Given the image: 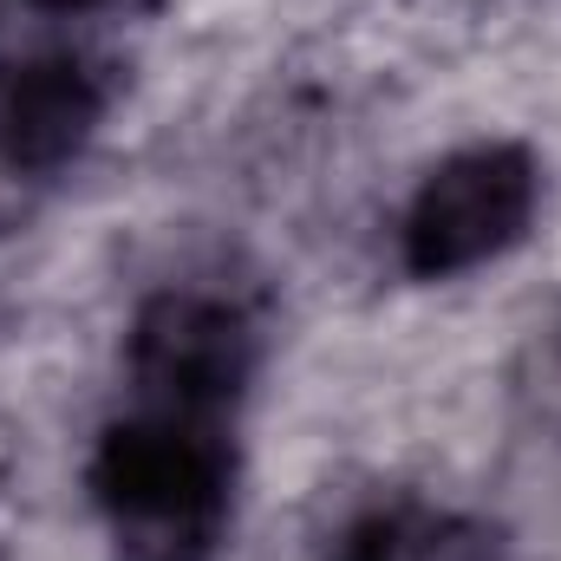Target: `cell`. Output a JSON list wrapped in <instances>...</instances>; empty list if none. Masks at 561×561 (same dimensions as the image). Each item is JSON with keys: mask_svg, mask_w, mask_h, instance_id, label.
Wrapping results in <instances>:
<instances>
[{"mask_svg": "<svg viewBox=\"0 0 561 561\" xmlns=\"http://www.w3.org/2000/svg\"><path fill=\"white\" fill-rule=\"evenodd\" d=\"M99 510L131 561H209L229 510L222 412L144 405L105 431L92 457Z\"/></svg>", "mask_w": 561, "mask_h": 561, "instance_id": "1", "label": "cell"}, {"mask_svg": "<svg viewBox=\"0 0 561 561\" xmlns=\"http://www.w3.org/2000/svg\"><path fill=\"white\" fill-rule=\"evenodd\" d=\"M536 216V163L516 144H470L444 157L405 209V268L424 280L463 275L523 242Z\"/></svg>", "mask_w": 561, "mask_h": 561, "instance_id": "2", "label": "cell"}, {"mask_svg": "<svg viewBox=\"0 0 561 561\" xmlns=\"http://www.w3.org/2000/svg\"><path fill=\"white\" fill-rule=\"evenodd\" d=\"M131 379L144 405L229 412V399L249 379V333L222 300L163 294L131 327Z\"/></svg>", "mask_w": 561, "mask_h": 561, "instance_id": "3", "label": "cell"}, {"mask_svg": "<svg viewBox=\"0 0 561 561\" xmlns=\"http://www.w3.org/2000/svg\"><path fill=\"white\" fill-rule=\"evenodd\" d=\"M99 112L105 92L79 59H33L0 85V157L13 170H59L85 150Z\"/></svg>", "mask_w": 561, "mask_h": 561, "instance_id": "4", "label": "cell"}, {"mask_svg": "<svg viewBox=\"0 0 561 561\" xmlns=\"http://www.w3.org/2000/svg\"><path fill=\"white\" fill-rule=\"evenodd\" d=\"M333 561H490V542L444 516H373L333 549Z\"/></svg>", "mask_w": 561, "mask_h": 561, "instance_id": "5", "label": "cell"}, {"mask_svg": "<svg viewBox=\"0 0 561 561\" xmlns=\"http://www.w3.org/2000/svg\"><path fill=\"white\" fill-rule=\"evenodd\" d=\"M39 7H53V13H85V7H99V0H39Z\"/></svg>", "mask_w": 561, "mask_h": 561, "instance_id": "6", "label": "cell"}]
</instances>
